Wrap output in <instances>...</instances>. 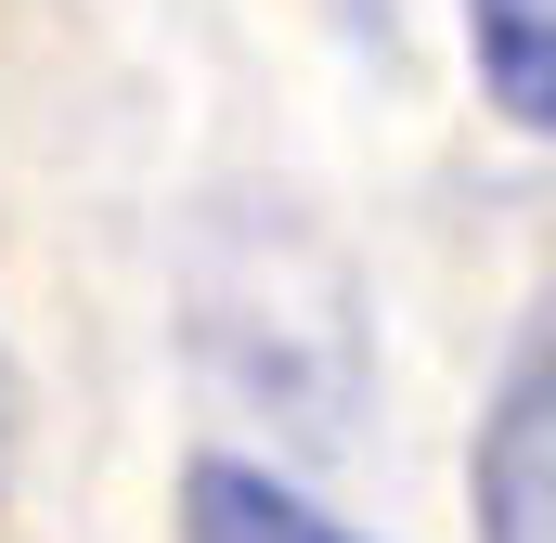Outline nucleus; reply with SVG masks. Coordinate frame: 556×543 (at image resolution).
Here are the masks:
<instances>
[{"mask_svg": "<svg viewBox=\"0 0 556 543\" xmlns=\"http://www.w3.org/2000/svg\"><path fill=\"white\" fill-rule=\"evenodd\" d=\"M181 543H363V531H337L311 492H285L260 466H194L181 479Z\"/></svg>", "mask_w": 556, "mask_h": 543, "instance_id": "f03ea898", "label": "nucleus"}, {"mask_svg": "<svg viewBox=\"0 0 556 543\" xmlns=\"http://www.w3.org/2000/svg\"><path fill=\"white\" fill-rule=\"evenodd\" d=\"M479 531L492 543H556V350L505 376V402L479 427Z\"/></svg>", "mask_w": 556, "mask_h": 543, "instance_id": "f257e3e1", "label": "nucleus"}, {"mask_svg": "<svg viewBox=\"0 0 556 543\" xmlns=\"http://www.w3.org/2000/svg\"><path fill=\"white\" fill-rule=\"evenodd\" d=\"M466 52L518 130H556V0H466Z\"/></svg>", "mask_w": 556, "mask_h": 543, "instance_id": "7ed1b4c3", "label": "nucleus"}]
</instances>
